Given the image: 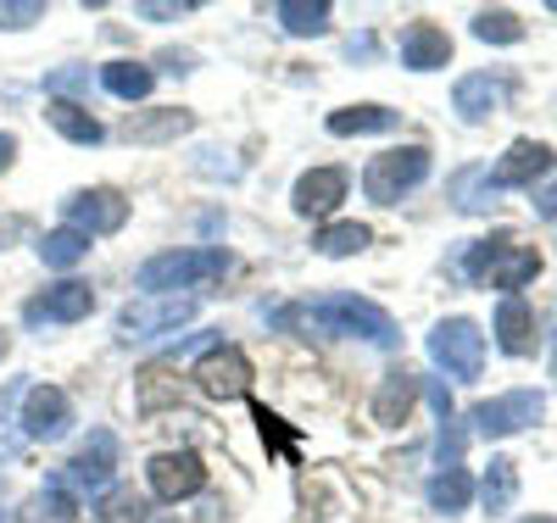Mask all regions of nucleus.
<instances>
[{
    "mask_svg": "<svg viewBox=\"0 0 557 523\" xmlns=\"http://www.w3.org/2000/svg\"><path fill=\"white\" fill-rule=\"evenodd\" d=\"M112 468H117V440H112L107 429H96V435L84 440V451L73 457V468L62 473V480H67V490H89V496H96V490L112 485Z\"/></svg>",
    "mask_w": 557,
    "mask_h": 523,
    "instance_id": "nucleus-12",
    "label": "nucleus"
},
{
    "mask_svg": "<svg viewBox=\"0 0 557 523\" xmlns=\"http://www.w3.org/2000/svg\"><path fill=\"white\" fill-rule=\"evenodd\" d=\"M134 401H139V412H157V407H178V378L157 362V368H146L134 378Z\"/></svg>",
    "mask_w": 557,
    "mask_h": 523,
    "instance_id": "nucleus-20",
    "label": "nucleus"
},
{
    "mask_svg": "<svg viewBox=\"0 0 557 523\" xmlns=\"http://www.w3.org/2000/svg\"><path fill=\"white\" fill-rule=\"evenodd\" d=\"M73 423V407H67V390L57 385H34L28 401H23V435L28 440H62Z\"/></svg>",
    "mask_w": 557,
    "mask_h": 523,
    "instance_id": "nucleus-10",
    "label": "nucleus"
},
{
    "mask_svg": "<svg viewBox=\"0 0 557 523\" xmlns=\"http://www.w3.org/2000/svg\"><path fill=\"white\" fill-rule=\"evenodd\" d=\"M45 117H51V128L67 134L73 146H101V123L89 117L84 107H73V101H51V107H45Z\"/></svg>",
    "mask_w": 557,
    "mask_h": 523,
    "instance_id": "nucleus-19",
    "label": "nucleus"
},
{
    "mask_svg": "<svg viewBox=\"0 0 557 523\" xmlns=\"http://www.w3.org/2000/svg\"><path fill=\"white\" fill-rule=\"evenodd\" d=\"M469 496H474V480L462 468H446V473H435V480H430V507L435 512H462V507H469Z\"/></svg>",
    "mask_w": 557,
    "mask_h": 523,
    "instance_id": "nucleus-23",
    "label": "nucleus"
},
{
    "mask_svg": "<svg viewBox=\"0 0 557 523\" xmlns=\"http://www.w3.org/2000/svg\"><path fill=\"white\" fill-rule=\"evenodd\" d=\"M278 323H301V328H318V335H362V340H374V346H396L401 340V328L385 307L374 301H357V296H330V301H318V307H296L285 312Z\"/></svg>",
    "mask_w": 557,
    "mask_h": 523,
    "instance_id": "nucleus-1",
    "label": "nucleus"
},
{
    "mask_svg": "<svg viewBox=\"0 0 557 523\" xmlns=\"http://www.w3.org/2000/svg\"><path fill=\"white\" fill-rule=\"evenodd\" d=\"M196 385H201L207 396H218V401L246 396V390H251V362H246V351H240V346H212V351L196 362Z\"/></svg>",
    "mask_w": 557,
    "mask_h": 523,
    "instance_id": "nucleus-5",
    "label": "nucleus"
},
{
    "mask_svg": "<svg viewBox=\"0 0 557 523\" xmlns=\"http://www.w3.org/2000/svg\"><path fill=\"white\" fill-rule=\"evenodd\" d=\"M346 167H312V173H301V184H296V212H307V217H330L341 201H346Z\"/></svg>",
    "mask_w": 557,
    "mask_h": 523,
    "instance_id": "nucleus-15",
    "label": "nucleus"
},
{
    "mask_svg": "<svg viewBox=\"0 0 557 523\" xmlns=\"http://www.w3.org/2000/svg\"><path fill=\"white\" fill-rule=\"evenodd\" d=\"M535 212H541V217H546V223L557 228V184H552V189H541V196H535Z\"/></svg>",
    "mask_w": 557,
    "mask_h": 523,
    "instance_id": "nucleus-32",
    "label": "nucleus"
},
{
    "mask_svg": "<svg viewBox=\"0 0 557 523\" xmlns=\"http://www.w3.org/2000/svg\"><path fill=\"white\" fill-rule=\"evenodd\" d=\"M184 317H196V301H184V296H157V301L123 307L117 328H123V340H151V335H162V328H178Z\"/></svg>",
    "mask_w": 557,
    "mask_h": 523,
    "instance_id": "nucleus-7",
    "label": "nucleus"
},
{
    "mask_svg": "<svg viewBox=\"0 0 557 523\" xmlns=\"http://www.w3.org/2000/svg\"><path fill=\"white\" fill-rule=\"evenodd\" d=\"M430 357L451 373V378H480V368H485V335L469 323V317H446V323H435V335H430Z\"/></svg>",
    "mask_w": 557,
    "mask_h": 523,
    "instance_id": "nucleus-4",
    "label": "nucleus"
},
{
    "mask_svg": "<svg viewBox=\"0 0 557 523\" xmlns=\"http://www.w3.org/2000/svg\"><path fill=\"white\" fill-rule=\"evenodd\" d=\"M128 223V201L117 189H84V196L67 201V228H78L84 240L89 234H117Z\"/></svg>",
    "mask_w": 557,
    "mask_h": 523,
    "instance_id": "nucleus-8",
    "label": "nucleus"
},
{
    "mask_svg": "<svg viewBox=\"0 0 557 523\" xmlns=\"http://www.w3.org/2000/svg\"><path fill=\"white\" fill-rule=\"evenodd\" d=\"M34 17H45L39 0H23V7H0V28H23V23H34Z\"/></svg>",
    "mask_w": 557,
    "mask_h": 523,
    "instance_id": "nucleus-31",
    "label": "nucleus"
},
{
    "mask_svg": "<svg viewBox=\"0 0 557 523\" xmlns=\"http://www.w3.org/2000/svg\"><path fill=\"white\" fill-rule=\"evenodd\" d=\"M7 351H12V340H7V335H0V357H7Z\"/></svg>",
    "mask_w": 557,
    "mask_h": 523,
    "instance_id": "nucleus-36",
    "label": "nucleus"
},
{
    "mask_svg": "<svg viewBox=\"0 0 557 523\" xmlns=\"http://www.w3.org/2000/svg\"><path fill=\"white\" fill-rule=\"evenodd\" d=\"M480 496H485L491 512H507V507H513V496H519V468L507 462V457H491V473H485Z\"/></svg>",
    "mask_w": 557,
    "mask_h": 523,
    "instance_id": "nucleus-24",
    "label": "nucleus"
},
{
    "mask_svg": "<svg viewBox=\"0 0 557 523\" xmlns=\"http://www.w3.org/2000/svg\"><path fill=\"white\" fill-rule=\"evenodd\" d=\"M101 523H151V501L139 496V490H112L107 507H101Z\"/></svg>",
    "mask_w": 557,
    "mask_h": 523,
    "instance_id": "nucleus-29",
    "label": "nucleus"
},
{
    "mask_svg": "<svg viewBox=\"0 0 557 523\" xmlns=\"http://www.w3.org/2000/svg\"><path fill=\"white\" fill-rule=\"evenodd\" d=\"M541 412H546V401L535 390H513V396H496V401L474 407V429L502 440V435H519V429H530V423H541Z\"/></svg>",
    "mask_w": 557,
    "mask_h": 523,
    "instance_id": "nucleus-6",
    "label": "nucleus"
},
{
    "mask_svg": "<svg viewBox=\"0 0 557 523\" xmlns=\"http://www.w3.org/2000/svg\"><path fill=\"white\" fill-rule=\"evenodd\" d=\"M101 84L117 95V101H139V95H151V67H139V62H107L101 67Z\"/></svg>",
    "mask_w": 557,
    "mask_h": 523,
    "instance_id": "nucleus-25",
    "label": "nucleus"
},
{
    "mask_svg": "<svg viewBox=\"0 0 557 523\" xmlns=\"http://www.w3.org/2000/svg\"><path fill=\"white\" fill-rule=\"evenodd\" d=\"M418 390H424V378H418L412 368H396V373H385V385H380V396H374V418L380 423H407V412H412V401H418Z\"/></svg>",
    "mask_w": 557,
    "mask_h": 523,
    "instance_id": "nucleus-17",
    "label": "nucleus"
},
{
    "mask_svg": "<svg viewBox=\"0 0 557 523\" xmlns=\"http://www.w3.org/2000/svg\"><path fill=\"white\" fill-rule=\"evenodd\" d=\"M17 234H23V217H7V223H0V240H17Z\"/></svg>",
    "mask_w": 557,
    "mask_h": 523,
    "instance_id": "nucleus-35",
    "label": "nucleus"
},
{
    "mask_svg": "<svg viewBox=\"0 0 557 523\" xmlns=\"http://www.w3.org/2000/svg\"><path fill=\"white\" fill-rule=\"evenodd\" d=\"M368 240H374V234H368L362 223H335V228H323L312 246H318L323 257H351V251H362Z\"/></svg>",
    "mask_w": 557,
    "mask_h": 523,
    "instance_id": "nucleus-28",
    "label": "nucleus"
},
{
    "mask_svg": "<svg viewBox=\"0 0 557 523\" xmlns=\"http://www.w3.org/2000/svg\"><path fill=\"white\" fill-rule=\"evenodd\" d=\"M552 373H557V357H552Z\"/></svg>",
    "mask_w": 557,
    "mask_h": 523,
    "instance_id": "nucleus-37",
    "label": "nucleus"
},
{
    "mask_svg": "<svg viewBox=\"0 0 557 523\" xmlns=\"http://www.w3.org/2000/svg\"><path fill=\"white\" fill-rule=\"evenodd\" d=\"M496 340H502L507 357H524L535 346V312L519 296H502V307H496Z\"/></svg>",
    "mask_w": 557,
    "mask_h": 523,
    "instance_id": "nucleus-18",
    "label": "nucleus"
},
{
    "mask_svg": "<svg viewBox=\"0 0 557 523\" xmlns=\"http://www.w3.org/2000/svg\"><path fill=\"white\" fill-rule=\"evenodd\" d=\"M446 62H451V39L435 23H407L401 28V67L430 73V67H446Z\"/></svg>",
    "mask_w": 557,
    "mask_h": 523,
    "instance_id": "nucleus-16",
    "label": "nucleus"
},
{
    "mask_svg": "<svg viewBox=\"0 0 557 523\" xmlns=\"http://www.w3.org/2000/svg\"><path fill=\"white\" fill-rule=\"evenodd\" d=\"M39 257H45V267H78L89 257V240L78 228H57V234H45V240H39Z\"/></svg>",
    "mask_w": 557,
    "mask_h": 523,
    "instance_id": "nucleus-26",
    "label": "nucleus"
},
{
    "mask_svg": "<svg viewBox=\"0 0 557 523\" xmlns=\"http://www.w3.org/2000/svg\"><path fill=\"white\" fill-rule=\"evenodd\" d=\"M89 307H96V290H89L84 278H62V284H51L45 296H34L28 307H23V317L39 328V323H78Z\"/></svg>",
    "mask_w": 557,
    "mask_h": 523,
    "instance_id": "nucleus-9",
    "label": "nucleus"
},
{
    "mask_svg": "<svg viewBox=\"0 0 557 523\" xmlns=\"http://www.w3.org/2000/svg\"><path fill=\"white\" fill-rule=\"evenodd\" d=\"M273 17L285 23L290 34H323V28H330V0H312V7H307V0H278Z\"/></svg>",
    "mask_w": 557,
    "mask_h": 523,
    "instance_id": "nucleus-22",
    "label": "nucleus"
},
{
    "mask_svg": "<svg viewBox=\"0 0 557 523\" xmlns=\"http://www.w3.org/2000/svg\"><path fill=\"white\" fill-rule=\"evenodd\" d=\"M12 157H17V139H12V134H0V173L12 167Z\"/></svg>",
    "mask_w": 557,
    "mask_h": 523,
    "instance_id": "nucleus-34",
    "label": "nucleus"
},
{
    "mask_svg": "<svg viewBox=\"0 0 557 523\" xmlns=\"http://www.w3.org/2000/svg\"><path fill=\"white\" fill-rule=\"evenodd\" d=\"M184 12H190V7H151V0L139 7V17H184Z\"/></svg>",
    "mask_w": 557,
    "mask_h": 523,
    "instance_id": "nucleus-33",
    "label": "nucleus"
},
{
    "mask_svg": "<svg viewBox=\"0 0 557 523\" xmlns=\"http://www.w3.org/2000/svg\"><path fill=\"white\" fill-rule=\"evenodd\" d=\"M507 95H513V78L507 73H469L457 84V95H451V107L469 117V123H480V117H491Z\"/></svg>",
    "mask_w": 557,
    "mask_h": 523,
    "instance_id": "nucleus-14",
    "label": "nucleus"
},
{
    "mask_svg": "<svg viewBox=\"0 0 557 523\" xmlns=\"http://www.w3.org/2000/svg\"><path fill=\"white\" fill-rule=\"evenodd\" d=\"M207 485V468L196 451H162L151 462V496L157 501H184V496H196Z\"/></svg>",
    "mask_w": 557,
    "mask_h": 523,
    "instance_id": "nucleus-11",
    "label": "nucleus"
},
{
    "mask_svg": "<svg viewBox=\"0 0 557 523\" xmlns=\"http://www.w3.org/2000/svg\"><path fill=\"white\" fill-rule=\"evenodd\" d=\"M474 39H485V45H519L524 39V23L513 12H480L474 17Z\"/></svg>",
    "mask_w": 557,
    "mask_h": 523,
    "instance_id": "nucleus-30",
    "label": "nucleus"
},
{
    "mask_svg": "<svg viewBox=\"0 0 557 523\" xmlns=\"http://www.w3.org/2000/svg\"><path fill=\"white\" fill-rule=\"evenodd\" d=\"M552 162H557V157H552V146H541V139H519V146L507 151L485 178H491L496 189H519V184H535L541 173H552Z\"/></svg>",
    "mask_w": 557,
    "mask_h": 523,
    "instance_id": "nucleus-13",
    "label": "nucleus"
},
{
    "mask_svg": "<svg viewBox=\"0 0 557 523\" xmlns=\"http://www.w3.org/2000/svg\"><path fill=\"white\" fill-rule=\"evenodd\" d=\"M424 178H430V151H424V146H401V151H385V157L368 162L362 189H368V201L396 207L407 189H418Z\"/></svg>",
    "mask_w": 557,
    "mask_h": 523,
    "instance_id": "nucleus-3",
    "label": "nucleus"
},
{
    "mask_svg": "<svg viewBox=\"0 0 557 523\" xmlns=\"http://www.w3.org/2000/svg\"><path fill=\"white\" fill-rule=\"evenodd\" d=\"M184 128H190V112L168 107V112H157V117H134V123H128V139H139V146H157V139H178Z\"/></svg>",
    "mask_w": 557,
    "mask_h": 523,
    "instance_id": "nucleus-27",
    "label": "nucleus"
},
{
    "mask_svg": "<svg viewBox=\"0 0 557 523\" xmlns=\"http://www.w3.org/2000/svg\"><path fill=\"white\" fill-rule=\"evenodd\" d=\"M401 117L391 107H346L330 117V134H391Z\"/></svg>",
    "mask_w": 557,
    "mask_h": 523,
    "instance_id": "nucleus-21",
    "label": "nucleus"
},
{
    "mask_svg": "<svg viewBox=\"0 0 557 523\" xmlns=\"http://www.w3.org/2000/svg\"><path fill=\"white\" fill-rule=\"evenodd\" d=\"M228 273V251H168V257H151L146 267H139V290H190V284H207V278H223Z\"/></svg>",
    "mask_w": 557,
    "mask_h": 523,
    "instance_id": "nucleus-2",
    "label": "nucleus"
}]
</instances>
